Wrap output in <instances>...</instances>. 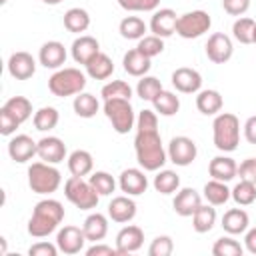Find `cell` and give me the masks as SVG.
I'll list each match as a JSON object with an SVG mask.
<instances>
[{"label":"cell","mask_w":256,"mask_h":256,"mask_svg":"<svg viewBox=\"0 0 256 256\" xmlns=\"http://www.w3.org/2000/svg\"><path fill=\"white\" fill-rule=\"evenodd\" d=\"M212 26V18L208 12L204 10H192V12H184L178 16L176 22V34L184 40H192V38H200L204 36Z\"/></svg>","instance_id":"8"},{"label":"cell","mask_w":256,"mask_h":256,"mask_svg":"<svg viewBox=\"0 0 256 256\" xmlns=\"http://www.w3.org/2000/svg\"><path fill=\"white\" fill-rule=\"evenodd\" d=\"M118 32H120V36L126 38V40H140V38L146 36L148 26H146L144 20L138 18V16H126V18L120 20Z\"/></svg>","instance_id":"35"},{"label":"cell","mask_w":256,"mask_h":256,"mask_svg":"<svg viewBox=\"0 0 256 256\" xmlns=\"http://www.w3.org/2000/svg\"><path fill=\"white\" fill-rule=\"evenodd\" d=\"M120 8L126 12H154L160 6V0H118Z\"/></svg>","instance_id":"47"},{"label":"cell","mask_w":256,"mask_h":256,"mask_svg":"<svg viewBox=\"0 0 256 256\" xmlns=\"http://www.w3.org/2000/svg\"><path fill=\"white\" fill-rule=\"evenodd\" d=\"M168 160L176 166H190L198 156V146L188 136H174L168 142Z\"/></svg>","instance_id":"9"},{"label":"cell","mask_w":256,"mask_h":256,"mask_svg":"<svg viewBox=\"0 0 256 256\" xmlns=\"http://www.w3.org/2000/svg\"><path fill=\"white\" fill-rule=\"evenodd\" d=\"M42 2H44V4H48V6H58L62 0H42Z\"/></svg>","instance_id":"57"},{"label":"cell","mask_w":256,"mask_h":256,"mask_svg":"<svg viewBox=\"0 0 256 256\" xmlns=\"http://www.w3.org/2000/svg\"><path fill=\"white\" fill-rule=\"evenodd\" d=\"M252 44H256V26H254V36H252Z\"/></svg>","instance_id":"58"},{"label":"cell","mask_w":256,"mask_h":256,"mask_svg":"<svg viewBox=\"0 0 256 256\" xmlns=\"http://www.w3.org/2000/svg\"><path fill=\"white\" fill-rule=\"evenodd\" d=\"M66 58H68V52H66L64 44L58 42V40H48L38 50V62L44 68H50V70L62 68L64 62H66Z\"/></svg>","instance_id":"17"},{"label":"cell","mask_w":256,"mask_h":256,"mask_svg":"<svg viewBox=\"0 0 256 256\" xmlns=\"http://www.w3.org/2000/svg\"><path fill=\"white\" fill-rule=\"evenodd\" d=\"M212 254L214 256H242L244 254V246L236 238H232V234H228V236H222V238H218L214 242Z\"/></svg>","instance_id":"43"},{"label":"cell","mask_w":256,"mask_h":256,"mask_svg":"<svg viewBox=\"0 0 256 256\" xmlns=\"http://www.w3.org/2000/svg\"><path fill=\"white\" fill-rule=\"evenodd\" d=\"M58 252H60L58 246L52 244V242H46V240H40V242H36L28 248L30 256H56Z\"/></svg>","instance_id":"49"},{"label":"cell","mask_w":256,"mask_h":256,"mask_svg":"<svg viewBox=\"0 0 256 256\" xmlns=\"http://www.w3.org/2000/svg\"><path fill=\"white\" fill-rule=\"evenodd\" d=\"M112 72H114V62H112V58H110L108 54H104V52H98V54L86 64V74H88L90 78H94V80H106V78L112 76Z\"/></svg>","instance_id":"31"},{"label":"cell","mask_w":256,"mask_h":256,"mask_svg":"<svg viewBox=\"0 0 256 256\" xmlns=\"http://www.w3.org/2000/svg\"><path fill=\"white\" fill-rule=\"evenodd\" d=\"M164 88H162V82L156 78V76H142L140 80H138V84H136V94H138V98H142V100H146V102H152L160 92H162Z\"/></svg>","instance_id":"41"},{"label":"cell","mask_w":256,"mask_h":256,"mask_svg":"<svg viewBox=\"0 0 256 256\" xmlns=\"http://www.w3.org/2000/svg\"><path fill=\"white\" fill-rule=\"evenodd\" d=\"M224 106V100H222V94L218 90H200L196 94V108L200 114L204 116H216Z\"/></svg>","instance_id":"26"},{"label":"cell","mask_w":256,"mask_h":256,"mask_svg":"<svg viewBox=\"0 0 256 256\" xmlns=\"http://www.w3.org/2000/svg\"><path fill=\"white\" fill-rule=\"evenodd\" d=\"M222 8L230 16H242L250 8V0H222Z\"/></svg>","instance_id":"50"},{"label":"cell","mask_w":256,"mask_h":256,"mask_svg":"<svg viewBox=\"0 0 256 256\" xmlns=\"http://www.w3.org/2000/svg\"><path fill=\"white\" fill-rule=\"evenodd\" d=\"M122 66H124V72L128 76H134V78H142L148 74L150 66H152V58L144 56L138 48H132L124 54L122 58Z\"/></svg>","instance_id":"24"},{"label":"cell","mask_w":256,"mask_h":256,"mask_svg":"<svg viewBox=\"0 0 256 256\" xmlns=\"http://www.w3.org/2000/svg\"><path fill=\"white\" fill-rule=\"evenodd\" d=\"M4 112H8L18 124H24L32 116V102L26 96H12L2 106Z\"/></svg>","instance_id":"32"},{"label":"cell","mask_w":256,"mask_h":256,"mask_svg":"<svg viewBox=\"0 0 256 256\" xmlns=\"http://www.w3.org/2000/svg\"><path fill=\"white\" fill-rule=\"evenodd\" d=\"M248 226H250V216L244 208H230L222 216V228L226 234H232V236L244 234Z\"/></svg>","instance_id":"25"},{"label":"cell","mask_w":256,"mask_h":256,"mask_svg":"<svg viewBox=\"0 0 256 256\" xmlns=\"http://www.w3.org/2000/svg\"><path fill=\"white\" fill-rule=\"evenodd\" d=\"M100 96H102V100H112V98L130 100L132 98V86L128 82H124V80H110L108 84L102 86Z\"/></svg>","instance_id":"44"},{"label":"cell","mask_w":256,"mask_h":256,"mask_svg":"<svg viewBox=\"0 0 256 256\" xmlns=\"http://www.w3.org/2000/svg\"><path fill=\"white\" fill-rule=\"evenodd\" d=\"M88 182L92 184V188L100 194V196H110L116 190V180L112 174L104 172V170H96L88 176Z\"/></svg>","instance_id":"42"},{"label":"cell","mask_w":256,"mask_h":256,"mask_svg":"<svg viewBox=\"0 0 256 256\" xmlns=\"http://www.w3.org/2000/svg\"><path fill=\"white\" fill-rule=\"evenodd\" d=\"M144 168H126L118 176V186L128 196H140L148 188V176Z\"/></svg>","instance_id":"14"},{"label":"cell","mask_w":256,"mask_h":256,"mask_svg":"<svg viewBox=\"0 0 256 256\" xmlns=\"http://www.w3.org/2000/svg\"><path fill=\"white\" fill-rule=\"evenodd\" d=\"M176 22H178V14L172 8H158V10L152 12L148 28L154 36L168 38L176 32Z\"/></svg>","instance_id":"15"},{"label":"cell","mask_w":256,"mask_h":256,"mask_svg":"<svg viewBox=\"0 0 256 256\" xmlns=\"http://www.w3.org/2000/svg\"><path fill=\"white\" fill-rule=\"evenodd\" d=\"M172 86L182 92V94H198L202 90V76L198 70L188 68V66H180L172 72L170 76Z\"/></svg>","instance_id":"13"},{"label":"cell","mask_w":256,"mask_h":256,"mask_svg":"<svg viewBox=\"0 0 256 256\" xmlns=\"http://www.w3.org/2000/svg\"><path fill=\"white\" fill-rule=\"evenodd\" d=\"M102 110H104V116L110 120L114 132L118 134H128L136 126V114L130 100H124V98L104 100Z\"/></svg>","instance_id":"6"},{"label":"cell","mask_w":256,"mask_h":256,"mask_svg":"<svg viewBox=\"0 0 256 256\" xmlns=\"http://www.w3.org/2000/svg\"><path fill=\"white\" fill-rule=\"evenodd\" d=\"M136 216V202L132 200V196L122 194V196H114L108 204V218L112 222L118 224H126L130 220H134Z\"/></svg>","instance_id":"21"},{"label":"cell","mask_w":256,"mask_h":256,"mask_svg":"<svg viewBox=\"0 0 256 256\" xmlns=\"http://www.w3.org/2000/svg\"><path fill=\"white\" fill-rule=\"evenodd\" d=\"M62 220H64L62 202H58L54 198H44V200L36 202L26 230L32 238H46L60 226Z\"/></svg>","instance_id":"2"},{"label":"cell","mask_w":256,"mask_h":256,"mask_svg":"<svg viewBox=\"0 0 256 256\" xmlns=\"http://www.w3.org/2000/svg\"><path fill=\"white\" fill-rule=\"evenodd\" d=\"M204 50H206V56H208L210 62H214V64H226L232 58V54H234V44H232V38L228 34L214 32V34L208 36Z\"/></svg>","instance_id":"11"},{"label":"cell","mask_w":256,"mask_h":256,"mask_svg":"<svg viewBox=\"0 0 256 256\" xmlns=\"http://www.w3.org/2000/svg\"><path fill=\"white\" fill-rule=\"evenodd\" d=\"M64 28L72 34H82L90 28V14L84 8H68L64 12Z\"/></svg>","instance_id":"30"},{"label":"cell","mask_w":256,"mask_h":256,"mask_svg":"<svg viewBox=\"0 0 256 256\" xmlns=\"http://www.w3.org/2000/svg\"><path fill=\"white\" fill-rule=\"evenodd\" d=\"M242 130H244V138H246V142L256 144V116H250V118L244 122Z\"/></svg>","instance_id":"54"},{"label":"cell","mask_w":256,"mask_h":256,"mask_svg":"<svg viewBox=\"0 0 256 256\" xmlns=\"http://www.w3.org/2000/svg\"><path fill=\"white\" fill-rule=\"evenodd\" d=\"M86 242H88V238H86V234H84V230L80 226L66 224L56 234V246H58V250L62 254H68V256L82 252L84 246H86Z\"/></svg>","instance_id":"10"},{"label":"cell","mask_w":256,"mask_h":256,"mask_svg":"<svg viewBox=\"0 0 256 256\" xmlns=\"http://www.w3.org/2000/svg\"><path fill=\"white\" fill-rule=\"evenodd\" d=\"M212 140L220 152H234L240 144V120L232 112H218L212 122Z\"/></svg>","instance_id":"3"},{"label":"cell","mask_w":256,"mask_h":256,"mask_svg":"<svg viewBox=\"0 0 256 256\" xmlns=\"http://www.w3.org/2000/svg\"><path fill=\"white\" fill-rule=\"evenodd\" d=\"M244 250H248L250 254L256 256V226L254 228H248L244 232Z\"/></svg>","instance_id":"55"},{"label":"cell","mask_w":256,"mask_h":256,"mask_svg":"<svg viewBox=\"0 0 256 256\" xmlns=\"http://www.w3.org/2000/svg\"><path fill=\"white\" fill-rule=\"evenodd\" d=\"M134 152L140 168H144L146 172H158L168 162V152L158 130H136Z\"/></svg>","instance_id":"1"},{"label":"cell","mask_w":256,"mask_h":256,"mask_svg":"<svg viewBox=\"0 0 256 256\" xmlns=\"http://www.w3.org/2000/svg\"><path fill=\"white\" fill-rule=\"evenodd\" d=\"M118 250L116 246H108V244H100V242H94V246L86 248V256H116Z\"/></svg>","instance_id":"53"},{"label":"cell","mask_w":256,"mask_h":256,"mask_svg":"<svg viewBox=\"0 0 256 256\" xmlns=\"http://www.w3.org/2000/svg\"><path fill=\"white\" fill-rule=\"evenodd\" d=\"M230 188L226 186V182H222V180H208L206 184H204V190H202V196H204V200L208 202V204H212V206H222V204H226L228 200H230Z\"/></svg>","instance_id":"33"},{"label":"cell","mask_w":256,"mask_h":256,"mask_svg":"<svg viewBox=\"0 0 256 256\" xmlns=\"http://www.w3.org/2000/svg\"><path fill=\"white\" fill-rule=\"evenodd\" d=\"M230 198L238 206H250V204H254L256 202V184L254 182H248V180H240L232 188Z\"/></svg>","instance_id":"39"},{"label":"cell","mask_w":256,"mask_h":256,"mask_svg":"<svg viewBox=\"0 0 256 256\" xmlns=\"http://www.w3.org/2000/svg\"><path fill=\"white\" fill-rule=\"evenodd\" d=\"M64 196L70 204H74L80 210H92L98 206L100 200V194L82 176H70L64 182Z\"/></svg>","instance_id":"7"},{"label":"cell","mask_w":256,"mask_h":256,"mask_svg":"<svg viewBox=\"0 0 256 256\" xmlns=\"http://www.w3.org/2000/svg\"><path fill=\"white\" fill-rule=\"evenodd\" d=\"M60 184H62V174L56 168V164H48L40 160L28 166V186L34 194L50 196L60 188Z\"/></svg>","instance_id":"4"},{"label":"cell","mask_w":256,"mask_h":256,"mask_svg":"<svg viewBox=\"0 0 256 256\" xmlns=\"http://www.w3.org/2000/svg\"><path fill=\"white\" fill-rule=\"evenodd\" d=\"M142 244H144V232L136 224H128L116 234V250H118V254L138 252L142 248Z\"/></svg>","instance_id":"19"},{"label":"cell","mask_w":256,"mask_h":256,"mask_svg":"<svg viewBox=\"0 0 256 256\" xmlns=\"http://www.w3.org/2000/svg\"><path fill=\"white\" fill-rule=\"evenodd\" d=\"M254 26L256 22L248 16H238L232 24V36L236 42L240 44H252V36H254Z\"/></svg>","instance_id":"40"},{"label":"cell","mask_w":256,"mask_h":256,"mask_svg":"<svg viewBox=\"0 0 256 256\" xmlns=\"http://www.w3.org/2000/svg\"><path fill=\"white\" fill-rule=\"evenodd\" d=\"M32 122H34V128L38 132H50L58 126L60 122V112L54 108V106H42L34 112L32 116Z\"/></svg>","instance_id":"34"},{"label":"cell","mask_w":256,"mask_h":256,"mask_svg":"<svg viewBox=\"0 0 256 256\" xmlns=\"http://www.w3.org/2000/svg\"><path fill=\"white\" fill-rule=\"evenodd\" d=\"M82 230H84L88 242H100L108 234V218L100 212H92V214L86 216V220L82 224Z\"/></svg>","instance_id":"27"},{"label":"cell","mask_w":256,"mask_h":256,"mask_svg":"<svg viewBox=\"0 0 256 256\" xmlns=\"http://www.w3.org/2000/svg\"><path fill=\"white\" fill-rule=\"evenodd\" d=\"M8 154L14 162L24 164L34 156H38V142L32 140V136L28 134H16L8 140Z\"/></svg>","instance_id":"12"},{"label":"cell","mask_w":256,"mask_h":256,"mask_svg":"<svg viewBox=\"0 0 256 256\" xmlns=\"http://www.w3.org/2000/svg\"><path fill=\"white\" fill-rule=\"evenodd\" d=\"M18 126H20V124H18L8 112H4V110L0 108V134H2V136H12Z\"/></svg>","instance_id":"52"},{"label":"cell","mask_w":256,"mask_h":256,"mask_svg":"<svg viewBox=\"0 0 256 256\" xmlns=\"http://www.w3.org/2000/svg\"><path fill=\"white\" fill-rule=\"evenodd\" d=\"M216 218H218L216 216V208L212 204H200L196 208V212L192 214V228H194V232H198V234L210 232L214 228V224H216Z\"/></svg>","instance_id":"29"},{"label":"cell","mask_w":256,"mask_h":256,"mask_svg":"<svg viewBox=\"0 0 256 256\" xmlns=\"http://www.w3.org/2000/svg\"><path fill=\"white\" fill-rule=\"evenodd\" d=\"M152 106H154L156 114H160V116H174L180 110V98L170 90H162L152 100Z\"/></svg>","instance_id":"38"},{"label":"cell","mask_w":256,"mask_h":256,"mask_svg":"<svg viewBox=\"0 0 256 256\" xmlns=\"http://www.w3.org/2000/svg\"><path fill=\"white\" fill-rule=\"evenodd\" d=\"M38 158L48 164H60L66 160V144L58 136H44L38 140Z\"/></svg>","instance_id":"20"},{"label":"cell","mask_w":256,"mask_h":256,"mask_svg":"<svg viewBox=\"0 0 256 256\" xmlns=\"http://www.w3.org/2000/svg\"><path fill=\"white\" fill-rule=\"evenodd\" d=\"M238 176L240 180H248L256 184V158H246L238 166Z\"/></svg>","instance_id":"51"},{"label":"cell","mask_w":256,"mask_h":256,"mask_svg":"<svg viewBox=\"0 0 256 256\" xmlns=\"http://www.w3.org/2000/svg\"><path fill=\"white\" fill-rule=\"evenodd\" d=\"M6 66H8V74L12 78H16V80H28L36 72V60H34V56L30 52H24V50L12 52Z\"/></svg>","instance_id":"16"},{"label":"cell","mask_w":256,"mask_h":256,"mask_svg":"<svg viewBox=\"0 0 256 256\" xmlns=\"http://www.w3.org/2000/svg\"><path fill=\"white\" fill-rule=\"evenodd\" d=\"M202 204V196L194 190V188H178L174 200H172V206H174V212L182 218H188L196 212V208Z\"/></svg>","instance_id":"22"},{"label":"cell","mask_w":256,"mask_h":256,"mask_svg":"<svg viewBox=\"0 0 256 256\" xmlns=\"http://www.w3.org/2000/svg\"><path fill=\"white\" fill-rule=\"evenodd\" d=\"M136 130H158V114L156 110H140L136 116Z\"/></svg>","instance_id":"48"},{"label":"cell","mask_w":256,"mask_h":256,"mask_svg":"<svg viewBox=\"0 0 256 256\" xmlns=\"http://www.w3.org/2000/svg\"><path fill=\"white\" fill-rule=\"evenodd\" d=\"M100 52V42L90 36V34H80L78 38H74L72 46H70V54H72V60L76 64H88L96 54Z\"/></svg>","instance_id":"18"},{"label":"cell","mask_w":256,"mask_h":256,"mask_svg":"<svg viewBox=\"0 0 256 256\" xmlns=\"http://www.w3.org/2000/svg\"><path fill=\"white\" fill-rule=\"evenodd\" d=\"M208 174L210 178L214 180H222V182H230L238 176V164L234 158L226 156V154H220V156H214L208 164Z\"/></svg>","instance_id":"23"},{"label":"cell","mask_w":256,"mask_h":256,"mask_svg":"<svg viewBox=\"0 0 256 256\" xmlns=\"http://www.w3.org/2000/svg\"><path fill=\"white\" fill-rule=\"evenodd\" d=\"M68 170H70V174L72 176H88V174H92V170H94V158H92V154L88 152V150H74V152H70L68 154Z\"/></svg>","instance_id":"28"},{"label":"cell","mask_w":256,"mask_h":256,"mask_svg":"<svg viewBox=\"0 0 256 256\" xmlns=\"http://www.w3.org/2000/svg\"><path fill=\"white\" fill-rule=\"evenodd\" d=\"M172 252H174V242H172V238L168 234L156 236L148 246V254L150 256H170Z\"/></svg>","instance_id":"46"},{"label":"cell","mask_w":256,"mask_h":256,"mask_svg":"<svg viewBox=\"0 0 256 256\" xmlns=\"http://www.w3.org/2000/svg\"><path fill=\"white\" fill-rule=\"evenodd\" d=\"M144 56L148 58H154V56H160L164 52V38L160 36H154V34H146L144 38L138 40V46H136Z\"/></svg>","instance_id":"45"},{"label":"cell","mask_w":256,"mask_h":256,"mask_svg":"<svg viewBox=\"0 0 256 256\" xmlns=\"http://www.w3.org/2000/svg\"><path fill=\"white\" fill-rule=\"evenodd\" d=\"M86 76L82 70L78 68H58L54 70V74L48 78V90L58 96V98H66V96H76L80 92H84L86 88Z\"/></svg>","instance_id":"5"},{"label":"cell","mask_w":256,"mask_h":256,"mask_svg":"<svg viewBox=\"0 0 256 256\" xmlns=\"http://www.w3.org/2000/svg\"><path fill=\"white\" fill-rule=\"evenodd\" d=\"M152 186H154L156 192H160V194H164V196L174 194V192H178V188H180V176H178L174 170H162V168H160V170L156 172V176H154Z\"/></svg>","instance_id":"37"},{"label":"cell","mask_w":256,"mask_h":256,"mask_svg":"<svg viewBox=\"0 0 256 256\" xmlns=\"http://www.w3.org/2000/svg\"><path fill=\"white\" fill-rule=\"evenodd\" d=\"M0 254H6V238H0Z\"/></svg>","instance_id":"56"},{"label":"cell","mask_w":256,"mask_h":256,"mask_svg":"<svg viewBox=\"0 0 256 256\" xmlns=\"http://www.w3.org/2000/svg\"><path fill=\"white\" fill-rule=\"evenodd\" d=\"M72 108H74L76 116H80V118H92V116L98 114L100 102H98V98H96L94 94H90V92H80V94L74 96Z\"/></svg>","instance_id":"36"},{"label":"cell","mask_w":256,"mask_h":256,"mask_svg":"<svg viewBox=\"0 0 256 256\" xmlns=\"http://www.w3.org/2000/svg\"><path fill=\"white\" fill-rule=\"evenodd\" d=\"M6 2H8V0H0V4H6Z\"/></svg>","instance_id":"59"}]
</instances>
